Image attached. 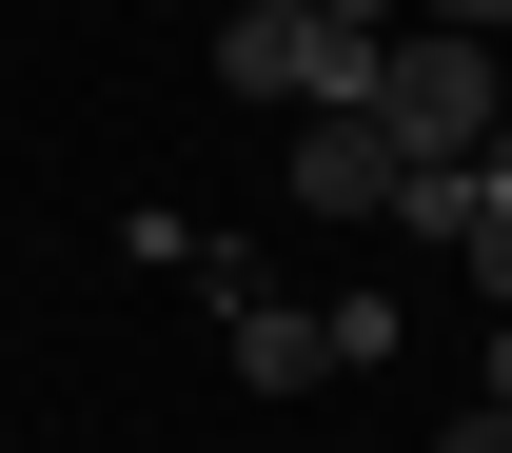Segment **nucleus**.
Masks as SVG:
<instances>
[{"mask_svg": "<svg viewBox=\"0 0 512 453\" xmlns=\"http://www.w3.org/2000/svg\"><path fill=\"white\" fill-rule=\"evenodd\" d=\"M414 20H434V40H493V20H512V0H414Z\"/></svg>", "mask_w": 512, "mask_h": 453, "instance_id": "39448f33", "label": "nucleus"}, {"mask_svg": "<svg viewBox=\"0 0 512 453\" xmlns=\"http://www.w3.org/2000/svg\"><path fill=\"white\" fill-rule=\"evenodd\" d=\"M493 197H512V119H493Z\"/></svg>", "mask_w": 512, "mask_h": 453, "instance_id": "6e6552de", "label": "nucleus"}, {"mask_svg": "<svg viewBox=\"0 0 512 453\" xmlns=\"http://www.w3.org/2000/svg\"><path fill=\"white\" fill-rule=\"evenodd\" d=\"M493 414H512V316H493Z\"/></svg>", "mask_w": 512, "mask_h": 453, "instance_id": "0eeeda50", "label": "nucleus"}, {"mask_svg": "<svg viewBox=\"0 0 512 453\" xmlns=\"http://www.w3.org/2000/svg\"><path fill=\"white\" fill-rule=\"evenodd\" d=\"M217 20H276V0H217Z\"/></svg>", "mask_w": 512, "mask_h": 453, "instance_id": "1a4fd4ad", "label": "nucleus"}, {"mask_svg": "<svg viewBox=\"0 0 512 453\" xmlns=\"http://www.w3.org/2000/svg\"><path fill=\"white\" fill-rule=\"evenodd\" d=\"M493 119H512V79H493V40H375V138L434 178V158H493Z\"/></svg>", "mask_w": 512, "mask_h": 453, "instance_id": "f257e3e1", "label": "nucleus"}, {"mask_svg": "<svg viewBox=\"0 0 512 453\" xmlns=\"http://www.w3.org/2000/svg\"><path fill=\"white\" fill-rule=\"evenodd\" d=\"M434 453H512V414H493V394H473V414H453V434H434Z\"/></svg>", "mask_w": 512, "mask_h": 453, "instance_id": "423d86ee", "label": "nucleus"}, {"mask_svg": "<svg viewBox=\"0 0 512 453\" xmlns=\"http://www.w3.org/2000/svg\"><path fill=\"white\" fill-rule=\"evenodd\" d=\"M394 178H414V158H394L375 119H296V217H394Z\"/></svg>", "mask_w": 512, "mask_h": 453, "instance_id": "f03ea898", "label": "nucleus"}, {"mask_svg": "<svg viewBox=\"0 0 512 453\" xmlns=\"http://www.w3.org/2000/svg\"><path fill=\"white\" fill-rule=\"evenodd\" d=\"M296 20H335V40H394V20H414V0H296Z\"/></svg>", "mask_w": 512, "mask_h": 453, "instance_id": "20e7f679", "label": "nucleus"}, {"mask_svg": "<svg viewBox=\"0 0 512 453\" xmlns=\"http://www.w3.org/2000/svg\"><path fill=\"white\" fill-rule=\"evenodd\" d=\"M316 375H335V335L276 316V296H237V394H316Z\"/></svg>", "mask_w": 512, "mask_h": 453, "instance_id": "7ed1b4c3", "label": "nucleus"}]
</instances>
